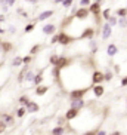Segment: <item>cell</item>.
Wrapping results in <instances>:
<instances>
[{"instance_id":"5","label":"cell","mask_w":127,"mask_h":135,"mask_svg":"<svg viewBox=\"0 0 127 135\" xmlns=\"http://www.w3.org/2000/svg\"><path fill=\"white\" fill-rule=\"evenodd\" d=\"M90 13H89V9L87 8H77L76 13H74V18L77 21H87Z\"/></svg>"},{"instance_id":"12","label":"cell","mask_w":127,"mask_h":135,"mask_svg":"<svg viewBox=\"0 0 127 135\" xmlns=\"http://www.w3.org/2000/svg\"><path fill=\"white\" fill-rule=\"evenodd\" d=\"M0 49H2V52H3L4 55H6V54H9V52H12V51H13L12 42H8V40H2V42H0Z\"/></svg>"},{"instance_id":"23","label":"cell","mask_w":127,"mask_h":135,"mask_svg":"<svg viewBox=\"0 0 127 135\" xmlns=\"http://www.w3.org/2000/svg\"><path fill=\"white\" fill-rule=\"evenodd\" d=\"M34 76H36V73L33 71L31 68L27 71V74H25V79H24V82H30V83H33V80H34Z\"/></svg>"},{"instance_id":"32","label":"cell","mask_w":127,"mask_h":135,"mask_svg":"<svg viewBox=\"0 0 127 135\" xmlns=\"http://www.w3.org/2000/svg\"><path fill=\"white\" fill-rule=\"evenodd\" d=\"M65 123H67V120H65L64 116H59V117L56 119V126H65Z\"/></svg>"},{"instance_id":"44","label":"cell","mask_w":127,"mask_h":135,"mask_svg":"<svg viewBox=\"0 0 127 135\" xmlns=\"http://www.w3.org/2000/svg\"><path fill=\"white\" fill-rule=\"evenodd\" d=\"M4 33H6V30H4L2 25H0V36H2V34H4Z\"/></svg>"},{"instance_id":"22","label":"cell","mask_w":127,"mask_h":135,"mask_svg":"<svg viewBox=\"0 0 127 135\" xmlns=\"http://www.w3.org/2000/svg\"><path fill=\"white\" fill-rule=\"evenodd\" d=\"M18 103H19L21 107H25V105L30 103V97L28 95H21L19 98H18Z\"/></svg>"},{"instance_id":"48","label":"cell","mask_w":127,"mask_h":135,"mask_svg":"<svg viewBox=\"0 0 127 135\" xmlns=\"http://www.w3.org/2000/svg\"><path fill=\"white\" fill-rule=\"evenodd\" d=\"M96 3H98V4H102V3H103V0H96Z\"/></svg>"},{"instance_id":"31","label":"cell","mask_w":127,"mask_h":135,"mask_svg":"<svg viewBox=\"0 0 127 135\" xmlns=\"http://www.w3.org/2000/svg\"><path fill=\"white\" fill-rule=\"evenodd\" d=\"M36 28V22H31V24H27L24 27V33H31L33 30Z\"/></svg>"},{"instance_id":"36","label":"cell","mask_w":127,"mask_h":135,"mask_svg":"<svg viewBox=\"0 0 127 135\" xmlns=\"http://www.w3.org/2000/svg\"><path fill=\"white\" fill-rule=\"evenodd\" d=\"M72 3H74V0H65V2L62 3V6L65 9H68V8H72Z\"/></svg>"},{"instance_id":"3","label":"cell","mask_w":127,"mask_h":135,"mask_svg":"<svg viewBox=\"0 0 127 135\" xmlns=\"http://www.w3.org/2000/svg\"><path fill=\"white\" fill-rule=\"evenodd\" d=\"M72 61H74V58H71V56L59 55V58H58V61H56V64H55V67L58 68V70H64V68H67L68 65H71Z\"/></svg>"},{"instance_id":"49","label":"cell","mask_w":127,"mask_h":135,"mask_svg":"<svg viewBox=\"0 0 127 135\" xmlns=\"http://www.w3.org/2000/svg\"><path fill=\"white\" fill-rule=\"evenodd\" d=\"M126 105H127V99H126Z\"/></svg>"},{"instance_id":"37","label":"cell","mask_w":127,"mask_h":135,"mask_svg":"<svg viewBox=\"0 0 127 135\" xmlns=\"http://www.w3.org/2000/svg\"><path fill=\"white\" fill-rule=\"evenodd\" d=\"M120 85H121L123 88H126V86H127V76L121 77V80H120Z\"/></svg>"},{"instance_id":"18","label":"cell","mask_w":127,"mask_h":135,"mask_svg":"<svg viewBox=\"0 0 127 135\" xmlns=\"http://www.w3.org/2000/svg\"><path fill=\"white\" fill-rule=\"evenodd\" d=\"M53 15H55V11H43V12L37 16L36 21H46V20H49V18H52Z\"/></svg>"},{"instance_id":"30","label":"cell","mask_w":127,"mask_h":135,"mask_svg":"<svg viewBox=\"0 0 127 135\" xmlns=\"http://www.w3.org/2000/svg\"><path fill=\"white\" fill-rule=\"evenodd\" d=\"M34 60V56L31 55H27V56H22V65H30L31 61Z\"/></svg>"},{"instance_id":"40","label":"cell","mask_w":127,"mask_h":135,"mask_svg":"<svg viewBox=\"0 0 127 135\" xmlns=\"http://www.w3.org/2000/svg\"><path fill=\"white\" fill-rule=\"evenodd\" d=\"M8 33H9V34H15V33H16L15 25H10V27H9V30H8Z\"/></svg>"},{"instance_id":"15","label":"cell","mask_w":127,"mask_h":135,"mask_svg":"<svg viewBox=\"0 0 127 135\" xmlns=\"http://www.w3.org/2000/svg\"><path fill=\"white\" fill-rule=\"evenodd\" d=\"M118 54V46H117V43H109L107 46V55L109 56V58H114L115 55Z\"/></svg>"},{"instance_id":"41","label":"cell","mask_w":127,"mask_h":135,"mask_svg":"<svg viewBox=\"0 0 127 135\" xmlns=\"http://www.w3.org/2000/svg\"><path fill=\"white\" fill-rule=\"evenodd\" d=\"M15 3H16V0H9V2H8V6H13Z\"/></svg>"},{"instance_id":"9","label":"cell","mask_w":127,"mask_h":135,"mask_svg":"<svg viewBox=\"0 0 127 135\" xmlns=\"http://www.w3.org/2000/svg\"><path fill=\"white\" fill-rule=\"evenodd\" d=\"M78 113L80 111L78 110H76V108H68L67 111H65V114H64V117H65V120H67V122H70L71 123L72 120H76L77 119V116H78Z\"/></svg>"},{"instance_id":"8","label":"cell","mask_w":127,"mask_h":135,"mask_svg":"<svg viewBox=\"0 0 127 135\" xmlns=\"http://www.w3.org/2000/svg\"><path fill=\"white\" fill-rule=\"evenodd\" d=\"M41 31H43V34H46V36H53V34L58 33V27H56V24L49 22V24H44L43 25Z\"/></svg>"},{"instance_id":"45","label":"cell","mask_w":127,"mask_h":135,"mask_svg":"<svg viewBox=\"0 0 127 135\" xmlns=\"http://www.w3.org/2000/svg\"><path fill=\"white\" fill-rule=\"evenodd\" d=\"M8 2L9 0H0V4H2V6H3V4H8Z\"/></svg>"},{"instance_id":"14","label":"cell","mask_w":127,"mask_h":135,"mask_svg":"<svg viewBox=\"0 0 127 135\" xmlns=\"http://www.w3.org/2000/svg\"><path fill=\"white\" fill-rule=\"evenodd\" d=\"M43 80H44V70H40V71H37L36 76H34L33 86H40V85H43Z\"/></svg>"},{"instance_id":"16","label":"cell","mask_w":127,"mask_h":135,"mask_svg":"<svg viewBox=\"0 0 127 135\" xmlns=\"http://www.w3.org/2000/svg\"><path fill=\"white\" fill-rule=\"evenodd\" d=\"M92 92L96 98H100L105 94V86L103 85H95V86H92Z\"/></svg>"},{"instance_id":"19","label":"cell","mask_w":127,"mask_h":135,"mask_svg":"<svg viewBox=\"0 0 127 135\" xmlns=\"http://www.w3.org/2000/svg\"><path fill=\"white\" fill-rule=\"evenodd\" d=\"M10 67L16 68V67H22V56L16 55L12 61H10Z\"/></svg>"},{"instance_id":"6","label":"cell","mask_w":127,"mask_h":135,"mask_svg":"<svg viewBox=\"0 0 127 135\" xmlns=\"http://www.w3.org/2000/svg\"><path fill=\"white\" fill-rule=\"evenodd\" d=\"M90 80H92V86L102 85V82H105V79H103V71H100V70H93Z\"/></svg>"},{"instance_id":"20","label":"cell","mask_w":127,"mask_h":135,"mask_svg":"<svg viewBox=\"0 0 127 135\" xmlns=\"http://www.w3.org/2000/svg\"><path fill=\"white\" fill-rule=\"evenodd\" d=\"M41 49H43V45H41V43H36L31 49H30V55H31V56L37 55V54H39V52L41 51Z\"/></svg>"},{"instance_id":"7","label":"cell","mask_w":127,"mask_h":135,"mask_svg":"<svg viewBox=\"0 0 127 135\" xmlns=\"http://www.w3.org/2000/svg\"><path fill=\"white\" fill-rule=\"evenodd\" d=\"M111 36H112V27L108 24V22H103V24L100 25V37H102L103 40H108Z\"/></svg>"},{"instance_id":"4","label":"cell","mask_w":127,"mask_h":135,"mask_svg":"<svg viewBox=\"0 0 127 135\" xmlns=\"http://www.w3.org/2000/svg\"><path fill=\"white\" fill-rule=\"evenodd\" d=\"M95 34H96L95 25H89V27H87V28H84V31L80 34L78 40H93Z\"/></svg>"},{"instance_id":"21","label":"cell","mask_w":127,"mask_h":135,"mask_svg":"<svg viewBox=\"0 0 127 135\" xmlns=\"http://www.w3.org/2000/svg\"><path fill=\"white\" fill-rule=\"evenodd\" d=\"M115 16L117 18H127V8H120V9H115Z\"/></svg>"},{"instance_id":"28","label":"cell","mask_w":127,"mask_h":135,"mask_svg":"<svg viewBox=\"0 0 127 135\" xmlns=\"http://www.w3.org/2000/svg\"><path fill=\"white\" fill-rule=\"evenodd\" d=\"M58 58H59V55H58V54H55V52H53V54H52V55H50V58H49V64H50V65H53V67H55V64H56V61H58Z\"/></svg>"},{"instance_id":"27","label":"cell","mask_w":127,"mask_h":135,"mask_svg":"<svg viewBox=\"0 0 127 135\" xmlns=\"http://www.w3.org/2000/svg\"><path fill=\"white\" fill-rule=\"evenodd\" d=\"M112 76H114V71H111L109 68H108V70H105V73H103V79H105V82H111Z\"/></svg>"},{"instance_id":"47","label":"cell","mask_w":127,"mask_h":135,"mask_svg":"<svg viewBox=\"0 0 127 135\" xmlns=\"http://www.w3.org/2000/svg\"><path fill=\"white\" fill-rule=\"evenodd\" d=\"M109 135H121V132L117 131V132H112V134H109Z\"/></svg>"},{"instance_id":"11","label":"cell","mask_w":127,"mask_h":135,"mask_svg":"<svg viewBox=\"0 0 127 135\" xmlns=\"http://www.w3.org/2000/svg\"><path fill=\"white\" fill-rule=\"evenodd\" d=\"M86 104H87V101L86 99H74V101H70V107L71 108H76V110H83L84 107H86Z\"/></svg>"},{"instance_id":"13","label":"cell","mask_w":127,"mask_h":135,"mask_svg":"<svg viewBox=\"0 0 127 135\" xmlns=\"http://www.w3.org/2000/svg\"><path fill=\"white\" fill-rule=\"evenodd\" d=\"M25 110H27L28 114H31V113H37V111L40 110V105L36 103V101H33V99H30V103L25 105Z\"/></svg>"},{"instance_id":"25","label":"cell","mask_w":127,"mask_h":135,"mask_svg":"<svg viewBox=\"0 0 127 135\" xmlns=\"http://www.w3.org/2000/svg\"><path fill=\"white\" fill-rule=\"evenodd\" d=\"M111 13H112V11L109 8H107V9H103L102 12H100V16H102V20L108 21L109 20V16H111Z\"/></svg>"},{"instance_id":"42","label":"cell","mask_w":127,"mask_h":135,"mask_svg":"<svg viewBox=\"0 0 127 135\" xmlns=\"http://www.w3.org/2000/svg\"><path fill=\"white\" fill-rule=\"evenodd\" d=\"M64 2H65V0H53V3H55V4H59V3L62 4Z\"/></svg>"},{"instance_id":"43","label":"cell","mask_w":127,"mask_h":135,"mask_svg":"<svg viewBox=\"0 0 127 135\" xmlns=\"http://www.w3.org/2000/svg\"><path fill=\"white\" fill-rule=\"evenodd\" d=\"M24 2H28V3H31V4H36L37 3V0H24Z\"/></svg>"},{"instance_id":"33","label":"cell","mask_w":127,"mask_h":135,"mask_svg":"<svg viewBox=\"0 0 127 135\" xmlns=\"http://www.w3.org/2000/svg\"><path fill=\"white\" fill-rule=\"evenodd\" d=\"M90 0H80V8H89L90 6Z\"/></svg>"},{"instance_id":"10","label":"cell","mask_w":127,"mask_h":135,"mask_svg":"<svg viewBox=\"0 0 127 135\" xmlns=\"http://www.w3.org/2000/svg\"><path fill=\"white\" fill-rule=\"evenodd\" d=\"M0 120H3L8 128L15 125V117H13V114H9V113H2L0 114Z\"/></svg>"},{"instance_id":"39","label":"cell","mask_w":127,"mask_h":135,"mask_svg":"<svg viewBox=\"0 0 127 135\" xmlns=\"http://www.w3.org/2000/svg\"><path fill=\"white\" fill-rule=\"evenodd\" d=\"M114 73H115V74H120V73H121V68H120L118 64H115V65H114Z\"/></svg>"},{"instance_id":"38","label":"cell","mask_w":127,"mask_h":135,"mask_svg":"<svg viewBox=\"0 0 127 135\" xmlns=\"http://www.w3.org/2000/svg\"><path fill=\"white\" fill-rule=\"evenodd\" d=\"M56 43H58V33L53 34V36H52V40H50V45H56Z\"/></svg>"},{"instance_id":"24","label":"cell","mask_w":127,"mask_h":135,"mask_svg":"<svg viewBox=\"0 0 127 135\" xmlns=\"http://www.w3.org/2000/svg\"><path fill=\"white\" fill-rule=\"evenodd\" d=\"M65 134V128L64 126H55L52 129V135H64Z\"/></svg>"},{"instance_id":"17","label":"cell","mask_w":127,"mask_h":135,"mask_svg":"<svg viewBox=\"0 0 127 135\" xmlns=\"http://www.w3.org/2000/svg\"><path fill=\"white\" fill-rule=\"evenodd\" d=\"M49 91V86L47 85H40V86H36V89H34V94H36L37 97H43L46 95Z\"/></svg>"},{"instance_id":"1","label":"cell","mask_w":127,"mask_h":135,"mask_svg":"<svg viewBox=\"0 0 127 135\" xmlns=\"http://www.w3.org/2000/svg\"><path fill=\"white\" fill-rule=\"evenodd\" d=\"M90 91H92V88L90 89H74V91L68 92V99H70V101H74V99H84V97L87 95Z\"/></svg>"},{"instance_id":"35","label":"cell","mask_w":127,"mask_h":135,"mask_svg":"<svg viewBox=\"0 0 127 135\" xmlns=\"http://www.w3.org/2000/svg\"><path fill=\"white\" fill-rule=\"evenodd\" d=\"M6 129H8V126H6V123L3 122V120H0V135L4 134L6 132Z\"/></svg>"},{"instance_id":"2","label":"cell","mask_w":127,"mask_h":135,"mask_svg":"<svg viewBox=\"0 0 127 135\" xmlns=\"http://www.w3.org/2000/svg\"><path fill=\"white\" fill-rule=\"evenodd\" d=\"M74 42H76V39L71 37L67 31H62V30H61V31L58 33V43H59L61 46H68V45L74 43Z\"/></svg>"},{"instance_id":"29","label":"cell","mask_w":127,"mask_h":135,"mask_svg":"<svg viewBox=\"0 0 127 135\" xmlns=\"http://www.w3.org/2000/svg\"><path fill=\"white\" fill-rule=\"evenodd\" d=\"M25 114H27V110H25V107H19L18 110H16V117L22 119V117H24Z\"/></svg>"},{"instance_id":"26","label":"cell","mask_w":127,"mask_h":135,"mask_svg":"<svg viewBox=\"0 0 127 135\" xmlns=\"http://www.w3.org/2000/svg\"><path fill=\"white\" fill-rule=\"evenodd\" d=\"M105 22H108L111 27H117V25H118V18H117L115 15H111V16H109V20L105 21Z\"/></svg>"},{"instance_id":"34","label":"cell","mask_w":127,"mask_h":135,"mask_svg":"<svg viewBox=\"0 0 127 135\" xmlns=\"http://www.w3.org/2000/svg\"><path fill=\"white\" fill-rule=\"evenodd\" d=\"M118 25L123 27V28H126L127 27V18H118Z\"/></svg>"},{"instance_id":"46","label":"cell","mask_w":127,"mask_h":135,"mask_svg":"<svg viewBox=\"0 0 127 135\" xmlns=\"http://www.w3.org/2000/svg\"><path fill=\"white\" fill-rule=\"evenodd\" d=\"M4 20H6V16H4V15H0V24H2Z\"/></svg>"}]
</instances>
